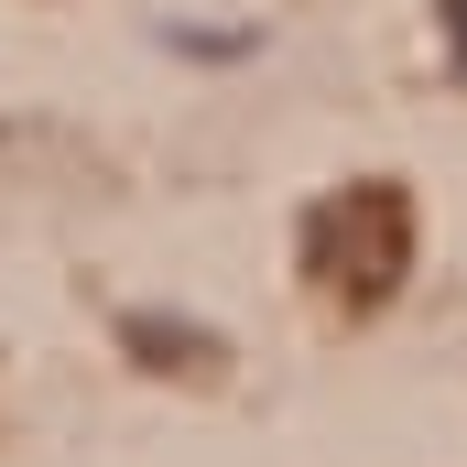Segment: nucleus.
<instances>
[{
    "label": "nucleus",
    "instance_id": "nucleus-3",
    "mask_svg": "<svg viewBox=\"0 0 467 467\" xmlns=\"http://www.w3.org/2000/svg\"><path fill=\"white\" fill-rule=\"evenodd\" d=\"M435 22H446V44H457V77H467V0H435Z\"/></svg>",
    "mask_w": 467,
    "mask_h": 467
},
{
    "label": "nucleus",
    "instance_id": "nucleus-2",
    "mask_svg": "<svg viewBox=\"0 0 467 467\" xmlns=\"http://www.w3.org/2000/svg\"><path fill=\"white\" fill-rule=\"evenodd\" d=\"M119 337L152 358V369H207V358H218V337H207V327H174V316H130Z\"/></svg>",
    "mask_w": 467,
    "mask_h": 467
},
{
    "label": "nucleus",
    "instance_id": "nucleus-1",
    "mask_svg": "<svg viewBox=\"0 0 467 467\" xmlns=\"http://www.w3.org/2000/svg\"><path fill=\"white\" fill-rule=\"evenodd\" d=\"M305 250H316V272H327L348 305H380V294L413 272V207H402L391 185H348V196L316 207Z\"/></svg>",
    "mask_w": 467,
    "mask_h": 467
}]
</instances>
